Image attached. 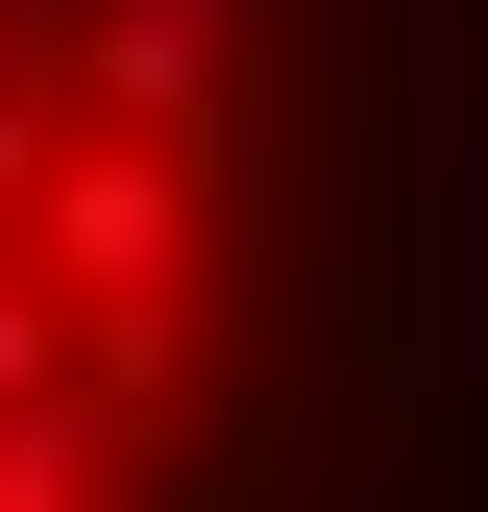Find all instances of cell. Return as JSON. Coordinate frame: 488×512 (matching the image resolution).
Instances as JSON below:
<instances>
[{
    "label": "cell",
    "mask_w": 488,
    "mask_h": 512,
    "mask_svg": "<svg viewBox=\"0 0 488 512\" xmlns=\"http://www.w3.org/2000/svg\"><path fill=\"white\" fill-rule=\"evenodd\" d=\"M415 366H488V0L415 25Z\"/></svg>",
    "instance_id": "obj_1"
},
{
    "label": "cell",
    "mask_w": 488,
    "mask_h": 512,
    "mask_svg": "<svg viewBox=\"0 0 488 512\" xmlns=\"http://www.w3.org/2000/svg\"><path fill=\"white\" fill-rule=\"evenodd\" d=\"M147 512H220V488H147Z\"/></svg>",
    "instance_id": "obj_2"
}]
</instances>
